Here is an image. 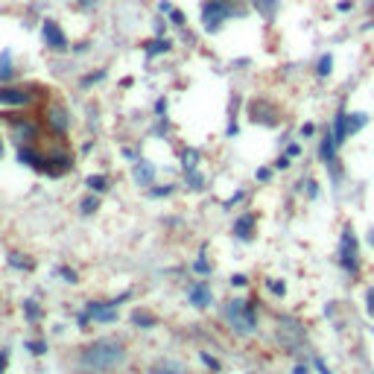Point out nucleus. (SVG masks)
I'll return each mask as SVG.
<instances>
[{
	"mask_svg": "<svg viewBox=\"0 0 374 374\" xmlns=\"http://www.w3.org/2000/svg\"><path fill=\"white\" fill-rule=\"evenodd\" d=\"M167 18H170V24H173V26H178V29H184V26H187V15H184L181 9H176V6H173V12H170Z\"/></svg>",
	"mask_w": 374,
	"mask_h": 374,
	"instance_id": "obj_29",
	"label": "nucleus"
},
{
	"mask_svg": "<svg viewBox=\"0 0 374 374\" xmlns=\"http://www.w3.org/2000/svg\"><path fill=\"white\" fill-rule=\"evenodd\" d=\"M252 231H255V216H252V213L240 216L237 226H234V237H237V240H252V237H255Z\"/></svg>",
	"mask_w": 374,
	"mask_h": 374,
	"instance_id": "obj_20",
	"label": "nucleus"
},
{
	"mask_svg": "<svg viewBox=\"0 0 374 374\" xmlns=\"http://www.w3.org/2000/svg\"><path fill=\"white\" fill-rule=\"evenodd\" d=\"M9 266H18V269H33V263L24 261V255H9Z\"/></svg>",
	"mask_w": 374,
	"mask_h": 374,
	"instance_id": "obj_31",
	"label": "nucleus"
},
{
	"mask_svg": "<svg viewBox=\"0 0 374 374\" xmlns=\"http://www.w3.org/2000/svg\"><path fill=\"white\" fill-rule=\"evenodd\" d=\"M365 301H368V307H365V310H368V316H374V290L365 293Z\"/></svg>",
	"mask_w": 374,
	"mask_h": 374,
	"instance_id": "obj_44",
	"label": "nucleus"
},
{
	"mask_svg": "<svg viewBox=\"0 0 374 374\" xmlns=\"http://www.w3.org/2000/svg\"><path fill=\"white\" fill-rule=\"evenodd\" d=\"M24 313H26L29 322H39V319H41V307H39L36 301H26V304H24Z\"/></svg>",
	"mask_w": 374,
	"mask_h": 374,
	"instance_id": "obj_28",
	"label": "nucleus"
},
{
	"mask_svg": "<svg viewBox=\"0 0 374 374\" xmlns=\"http://www.w3.org/2000/svg\"><path fill=\"white\" fill-rule=\"evenodd\" d=\"M155 36H164V21L155 18Z\"/></svg>",
	"mask_w": 374,
	"mask_h": 374,
	"instance_id": "obj_50",
	"label": "nucleus"
},
{
	"mask_svg": "<svg viewBox=\"0 0 374 374\" xmlns=\"http://www.w3.org/2000/svg\"><path fill=\"white\" fill-rule=\"evenodd\" d=\"M187 176V184L193 187V191H202V184H205V178L199 176V170H193V173H184Z\"/></svg>",
	"mask_w": 374,
	"mask_h": 374,
	"instance_id": "obj_30",
	"label": "nucleus"
},
{
	"mask_svg": "<svg viewBox=\"0 0 374 374\" xmlns=\"http://www.w3.org/2000/svg\"><path fill=\"white\" fill-rule=\"evenodd\" d=\"M149 374H181L176 365H158V368H152Z\"/></svg>",
	"mask_w": 374,
	"mask_h": 374,
	"instance_id": "obj_35",
	"label": "nucleus"
},
{
	"mask_svg": "<svg viewBox=\"0 0 374 374\" xmlns=\"http://www.w3.org/2000/svg\"><path fill=\"white\" fill-rule=\"evenodd\" d=\"M123 158H126V161H138L141 155H138V149H135V146H123Z\"/></svg>",
	"mask_w": 374,
	"mask_h": 374,
	"instance_id": "obj_34",
	"label": "nucleus"
},
{
	"mask_svg": "<svg viewBox=\"0 0 374 374\" xmlns=\"http://www.w3.org/2000/svg\"><path fill=\"white\" fill-rule=\"evenodd\" d=\"M211 301H213V293H211V287L205 284V280H199V284L191 287V304L193 307H208Z\"/></svg>",
	"mask_w": 374,
	"mask_h": 374,
	"instance_id": "obj_17",
	"label": "nucleus"
},
{
	"mask_svg": "<svg viewBox=\"0 0 374 374\" xmlns=\"http://www.w3.org/2000/svg\"><path fill=\"white\" fill-rule=\"evenodd\" d=\"M0 155H4V143H0Z\"/></svg>",
	"mask_w": 374,
	"mask_h": 374,
	"instance_id": "obj_53",
	"label": "nucleus"
},
{
	"mask_svg": "<svg viewBox=\"0 0 374 374\" xmlns=\"http://www.w3.org/2000/svg\"><path fill=\"white\" fill-rule=\"evenodd\" d=\"M287 155H290V158H298V155H301V143H290V146H287Z\"/></svg>",
	"mask_w": 374,
	"mask_h": 374,
	"instance_id": "obj_43",
	"label": "nucleus"
},
{
	"mask_svg": "<svg viewBox=\"0 0 374 374\" xmlns=\"http://www.w3.org/2000/svg\"><path fill=\"white\" fill-rule=\"evenodd\" d=\"M231 284H234V287H246V284H248V278H246V275H234V278H231Z\"/></svg>",
	"mask_w": 374,
	"mask_h": 374,
	"instance_id": "obj_46",
	"label": "nucleus"
},
{
	"mask_svg": "<svg viewBox=\"0 0 374 374\" xmlns=\"http://www.w3.org/2000/svg\"><path fill=\"white\" fill-rule=\"evenodd\" d=\"M33 100H36L33 88L0 85V106H6V108H26V106H33Z\"/></svg>",
	"mask_w": 374,
	"mask_h": 374,
	"instance_id": "obj_8",
	"label": "nucleus"
},
{
	"mask_svg": "<svg viewBox=\"0 0 374 374\" xmlns=\"http://www.w3.org/2000/svg\"><path fill=\"white\" fill-rule=\"evenodd\" d=\"M345 123H348V135H357L360 129L368 126V114L365 111H351V114H345Z\"/></svg>",
	"mask_w": 374,
	"mask_h": 374,
	"instance_id": "obj_21",
	"label": "nucleus"
},
{
	"mask_svg": "<svg viewBox=\"0 0 374 374\" xmlns=\"http://www.w3.org/2000/svg\"><path fill=\"white\" fill-rule=\"evenodd\" d=\"M223 316H226V322L234 328V333H240V336H252V333L258 330L255 307L248 304V301H243V298L228 301V304H226V310H223Z\"/></svg>",
	"mask_w": 374,
	"mask_h": 374,
	"instance_id": "obj_3",
	"label": "nucleus"
},
{
	"mask_svg": "<svg viewBox=\"0 0 374 374\" xmlns=\"http://www.w3.org/2000/svg\"><path fill=\"white\" fill-rule=\"evenodd\" d=\"M351 9H354L351 0H342V4H336V12H351Z\"/></svg>",
	"mask_w": 374,
	"mask_h": 374,
	"instance_id": "obj_45",
	"label": "nucleus"
},
{
	"mask_svg": "<svg viewBox=\"0 0 374 374\" xmlns=\"http://www.w3.org/2000/svg\"><path fill=\"white\" fill-rule=\"evenodd\" d=\"M199 164H202V152L199 149H181V170L184 173H193V170H199Z\"/></svg>",
	"mask_w": 374,
	"mask_h": 374,
	"instance_id": "obj_19",
	"label": "nucleus"
},
{
	"mask_svg": "<svg viewBox=\"0 0 374 374\" xmlns=\"http://www.w3.org/2000/svg\"><path fill=\"white\" fill-rule=\"evenodd\" d=\"M266 290H272L275 295H284V284H278V280H266Z\"/></svg>",
	"mask_w": 374,
	"mask_h": 374,
	"instance_id": "obj_38",
	"label": "nucleus"
},
{
	"mask_svg": "<svg viewBox=\"0 0 374 374\" xmlns=\"http://www.w3.org/2000/svg\"><path fill=\"white\" fill-rule=\"evenodd\" d=\"M44 158L47 155H41L36 146H18V161L29 170H41L44 173Z\"/></svg>",
	"mask_w": 374,
	"mask_h": 374,
	"instance_id": "obj_11",
	"label": "nucleus"
},
{
	"mask_svg": "<svg viewBox=\"0 0 374 374\" xmlns=\"http://www.w3.org/2000/svg\"><path fill=\"white\" fill-rule=\"evenodd\" d=\"M293 374H307V368H304V365H295V368H293Z\"/></svg>",
	"mask_w": 374,
	"mask_h": 374,
	"instance_id": "obj_52",
	"label": "nucleus"
},
{
	"mask_svg": "<svg viewBox=\"0 0 374 374\" xmlns=\"http://www.w3.org/2000/svg\"><path fill=\"white\" fill-rule=\"evenodd\" d=\"M6 126H9V141L15 146H36L39 135H41V126L39 120L26 117V114H4Z\"/></svg>",
	"mask_w": 374,
	"mask_h": 374,
	"instance_id": "obj_4",
	"label": "nucleus"
},
{
	"mask_svg": "<svg viewBox=\"0 0 374 374\" xmlns=\"http://www.w3.org/2000/svg\"><path fill=\"white\" fill-rule=\"evenodd\" d=\"M199 360H202V363H205V365H208V368H213V371H216V368H220V363H216V360H213V357H211V354H205V351H202V354H199Z\"/></svg>",
	"mask_w": 374,
	"mask_h": 374,
	"instance_id": "obj_36",
	"label": "nucleus"
},
{
	"mask_svg": "<svg viewBox=\"0 0 374 374\" xmlns=\"http://www.w3.org/2000/svg\"><path fill=\"white\" fill-rule=\"evenodd\" d=\"M170 50H173V41H170V39H164V36H155V39H152V41H146V47H143L146 59L164 56V53H170Z\"/></svg>",
	"mask_w": 374,
	"mask_h": 374,
	"instance_id": "obj_18",
	"label": "nucleus"
},
{
	"mask_svg": "<svg viewBox=\"0 0 374 374\" xmlns=\"http://www.w3.org/2000/svg\"><path fill=\"white\" fill-rule=\"evenodd\" d=\"M74 170V158L68 152H50L47 158H44V173L47 176H65V173H71Z\"/></svg>",
	"mask_w": 374,
	"mask_h": 374,
	"instance_id": "obj_10",
	"label": "nucleus"
},
{
	"mask_svg": "<svg viewBox=\"0 0 374 374\" xmlns=\"http://www.w3.org/2000/svg\"><path fill=\"white\" fill-rule=\"evenodd\" d=\"M339 266L345 269V272H351V275L360 269L357 237H354V231H351V228H345V231H342V237H339Z\"/></svg>",
	"mask_w": 374,
	"mask_h": 374,
	"instance_id": "obj_7",
	"label": "nucleus"
},
{
	"mask_svg": "<svg viewBox=\"0 0 374 374\" xmlns=\"http://www.w3.org/2000/svg\"><path fill=\"white\" fill-rule=\"evenodd\" d=\"M155 111H158V117H164V111H167V100H158V103H155Z\"/></svg>",
	"mask_w": 374,
	"mask_h": 374,
	"instance_id": "obj_49",
	"label": "nucleus"
},
{
	"mask_svg": "<svg viewBox=\"0 0 374 374\" xmlns=\"http://www.w3.org/2000/svg\"><path fill=\"white\" fill-rule=\"evenodd\" d=\"M44 348H47V345H44L41 339H39V342H26V351H29V354H39V357H41V354H44Z\"/></svg>",
	"mask_w": 374,
	"mask_h": 374,
	"instance_id": "obj_32",
	"label": "nucleus"
},
{
	"mask_svg": "<svg viewBox=\"0 0 374 374\" xmlns=\"http://www.w3.org/2000/svg\"><path fill=\"white\" fill-rule=\"evenodd\" d=\"M316 135V123H304L301 126V138H313Z\"/></svg>",
	"mask_w": 374,
	"mask_h": 374,
	"instance_id": "obj_37",
	"label": "nucleus"
},
{
	"mask_svg": "<svg viewBox=\"0 0 374 374\" xmlns=\"http://www.w3.org/2000/svg\"><path fill=\"white\" fill-rule=\"evenodd\" d=\"M173 191H176V184H158V187H152V191H149V199H164Z\"/></svg>",
	"mask_w": 374,
	"mask_h": 374,
	"instance_id": "obj_27",
	"label": "nucleus"
},
{
	"mask_svg": "<svg viewBox=\"0 0 374 374\" xmlns=\"http://www.w3.org/2000/svg\"><path fill=\"white\" fill-rule=\"evenodd\" d=\"M248 6H252L266 24H272L278 18V9H280V0H248Z\"/></svg>",
	"mask_w": 374,
	"mask_h": 374,
	"instance_id": "obj_12",
	"label": "nucleus"
},
{
	"mask_svg": "<svg viewBox=\"0 0 374 374\" xmlns=\"http://www.w3.org/2000/svg\"><path fill=\"white\" fill-rule=\"evenodd\" d=\"M255 178H258L261 184H266V181H272V170H269V167H261V170L255 173Z\"/></svg>",
	"mask_w": 374,
	"mask_h": 374,
	"instance_id": "obj_33",
	"label": "nucleus"
},
{
	"mask_svg": "<svg viewBox=\"0 0 374 374\" xmlns=\"http://www.w3.org/2000/svg\"><path fill=\"white\" fill-rule=\"evenodd\" d=\"M316 368H319V374H330V371H328V365H325L322 360H316Z\"/></svg>",
	"mask_w": 374,
	"mask_h": 374,
	"instance_id": "obj_51",
	"label": "nucleus"
},
{
	"mask_svg": "<svg viewBox=\"0 0 374 374\" xmlns=\"http://www.w3.org/2000/svg\"><path fill=\"white\" fill-rule=\"evenodd\" d=\"M333 74V56L330 53H322L319 59H316V76L319 79H328Z\"/></svg>",
	"mask_w": 374,
	"mask_h": 374,
	"instance_id": "obj_22",
	"label": "nucleus"
},
{
	"mask_svg": "<svg viewBox=\"0 0 374 374\" xmlns=\"http://www.w3.org/2000/svg\"><path fill=\"white\" fill-rule=\"evenodd\" d=\"M132 176H135V181H138L141 187H152V181H155V167H152L149 161L138 158V161H135V170H132Z\"/></svg>",
	"mask_w": 374,
	"mask_h": 374,
	"instance_id": "obj_15",
	"label": "nucleus"
},
{
	"mask_svg": "<svg viewBox=\"0 0 374 374\" xmlns=\"http://www.w3.org/2000/svg\"><path fill=\"white\" fill-rule=\"evenodd\" d=\"M193 269H196V272H202V275H208V272H211V263H208V261H202V258H199V261H196V263H193Z\"/></svg>",
	"mask_w": 374,
	"mask_h": 374,
	"instance_id": "obj_40",
	"label": "nucleus"
},
{
	"mask_svg": "<svg viewBox=\"0 0 374 374\" xmlns=\"http://www.w3.org/2000/svg\"><path fill=\"white\" fill-rule=\"evenodd\" d=\"M158 12H164V15L173 12V4H170V0H161V4H158Z\"/></svg>",
	"mask_w": 374,
	"mask_h": 374,
	"instance_id": "obj_48",
	"label": "nucleus"
},
{
	"mask_svg": "<svg viewBox=\"0 0 374 374\" xmlns=\"http://www.w3.org/2000/svg\"><path fill=\"white\" fill-rule=\"evenodd\" d=\"M59 275H65V278H68V284H76V280H79L74 269H59Z\"/></svg>",
	"mask_w": 374,
	"mask_h": 374,
	"instance_id": "obj_42",
	"label": "nucleus"
},
{
	"mask_svg": "<svg viewBox=\"0 0 374 374\" xmlns=\"http://www.w3.org/2000/svg\"><path fill=\"white\" fill-rule=\"evenodd\" d=\"M6 365H9V354H6V351H0V374L6 371Z\"/></svg>",
	"mask_w": 374,
	"mask_h": 374,
	"instance_id": "obj_47",
	"label": "nucleus"
},
{
	"mask_svg": "<svg viewBox=\"0 0 374 374\" xmlns=\"http://www.w3.org/2000/svg\"><path fill=\"white\" fill-rule=\"evenodd\" d=\"M44 126H47L50 135L65 138V135L71 132V111L61 106V103H50V106L44 108Z\"/></svg>",
	"mask_w": 374,
	"mask_h": 374,
	"instance_id": "obj_5",
	"label": "nucleus"
},
{
	"mask_svg": "<svg viewBox=\"0 0 374 374\" xmlns=\"http://www.w3.org/2000/svg\"><path fill=\"white\" fill-rule=\"evenodd\" d=\"M330 135H333V141H336V146L342 149V143H345L351 135H348V123H345V111H336L333 114V126H330Z\"/></svg>",
	"mask_w": 374,
	"mask_h": 374,
	"instance_id": "obj_14",
	"label": "nucleus"
},
{
	"mask_svg": "<svg viewBox=\"0 0 374 374\" xmlns=\"http://www.w3.org/2000/svg\"><path fill=\"white\" fill-rule=\"evenodd\" d=\"M15 79V56L12 50H0V85H9Z\"/></svg>",
	"mask_w": 374,
	"mask_h": 374,
	"instance_id": "obj_13",
	"label": "nucleus"
},
{
	"mask_svg": "<svg viewBox=\"0 0 374 374\" xmlns=\"http://www.w3.org/2000/svg\"><path fill=\"white\" fill-rule=\"evenodd\" d=\"M129 319H132V325H135V328H141V330H149V328L155 325V316L143 313V310H135V313H132Z\"/></svg>",
	"mask_w": 374,
	"mask_h": 374,
	"instance_id": "obj_24",
	"label": "nucleus"
},
{
	"mask_svg": "<svg viewBox=\"0 0 374 374\" xmlns=\"http://www.w3.org/2000/svg\"><path fill=\"white\" fill-rule=\"evenodd\" d=\"M108 184H111V181H108L106 176H100V173H97V176H88V178H85V187H88L91 193H106V191H108Z\"/></svg>",
	"mask_w": 374,
	"mask_h": 374,
	"instance_id": "obj_23",
	"label": "nucleus"
},
{
	"mask_svg": "<svg viewBox=\"0 0 374 374\" xmlns=\"http://www.w3.org/2000/svg\"><path fill=\"white\" fill-rule=\"evenodd\" d=\"M243 15H246V6H240L237 0H205L199 9V21L208 36H216L228 21L243 18Z\"/></svg>",
	"mask_w": 374,
	"mask_h": 374,
	"instance_id": "obj_2",
	"label": "nucleus"
},
{
	"mask_svg": "<svg viewBox=\"0 0 374 374\" xmlns=\"http://www.w3.org/2000/svg\"><path fill=\"white\" fill-rule=\"evenodd\" d=\"M304 187H307V196H319V184L316 181H304Z\"/></svg>",
	"mask_w": 374,
	"mask_h": 374,
	"instance_id": "obj_41",
	"label": "nucleus"
},
{
	"mask_svg": "<svg viewBox=\"0 0 374 374\" xmlns=\"http://www.w3.org/2000/svg\"><path fill=\"white\" fill-rule=\"evenodd\" d=\"M97 208H100V193H94V196H85V199L79 202V211H82V213H94Z\"/></svg>",
	"mask_w": 374,
	"mask_h": 374,
	"instance_id": "obj_26",
	"label": "nucleus"
},
{
	"mask_svg": "<svg viewBox=\"0 0 374 374\" xmlns=\"http://www.w3.org/2000/svg\"><path fill=\"white\" fill-rule=\"evenodd\" d=\"M85 316L91 319V322H114L117 319V304L114 301H91L88 307H85Z\"/></svg>",
	"mask_w": 374,
	"mask_h": 374,
	"instance_id": "obj_9",
	"label": "nucleus"
},
{
	"mask_svg": "<svg viewBox=\"0 0 374 374\" xmlns=\"http://www.w3.org/2000/svg\"><path fill=\"white\" fill-rule=\"evenodd\" d=\"M336 152H339V146H336V141H333V135L328 132L322 141H319V158H322V164H336Z\"/></svg>",
	"mask_w": 374,
	"mask_h": 374,
	"instance_id": "obj_16",
	"label": "nucleus"
},
{
	"mask_svg": "<svg viewBox=\"0 0 374 374\" xmlns=\"http://www.w3.org/2000/svg\"><path fill=\"white\" fill-rule=\"evenodd\" d=\"M108 76V71H103V68H97V71H94V74H88V76H82L79 79V85L82 88H91V85H97V82H103Z\"/></svg>",
	"mask_w": 374,
	"mask_h": 374,
	"instance_id": "obj_25",
	"label": "nucleus"
},
{
	"mask_svg": "<svg viewBox=\"0 0 374 374\" xmlns=\"http://www.w3.org/2000/svg\"><path fill=\"white\" fill-rule=\"evenodd\" d=\"M290 164H293V158H290V155H280V158H278V170H290Z\"/></svg>",
	"mask_w": 374,
	"mask_h": 374,
	"instance_id": "obj_39",
	"label": "nucleus"
},
{
	"mask_svg": "<svg viewBox=\"0 0 374 374\" xmlns=\"http://www.w3.org/2000/svg\"><path fill=\"white\" fill-rule=\"evenodd\" d=\"M41 41H44V47L53 50V53H68V50H71V41H68V36H65V29H61V24L53 21V18H47V21L41 24Z\"/></svg>",
	"mask_w": 374,
	"mask_h": 374,
	"instance_id": "obj_6",
	"label": "nucleus"
},
{
	"mask_svg": "<svg viewBox=\"0 0 374 374\" xmlns=\"http://www.w3.org/2000/svg\"><path fill=\"white\" fill-rule=\"evenodd\" d=\"M126 342L117 336H103L97 342H91L88 348H82L79 363L91 371H114L117 365L126 363Z\"/></svg>",
	"mask_w": 374,
	"mask_h": 374,
	"instance_id": "obj_1",
	"label": "nucleus"
}]
</instances>
